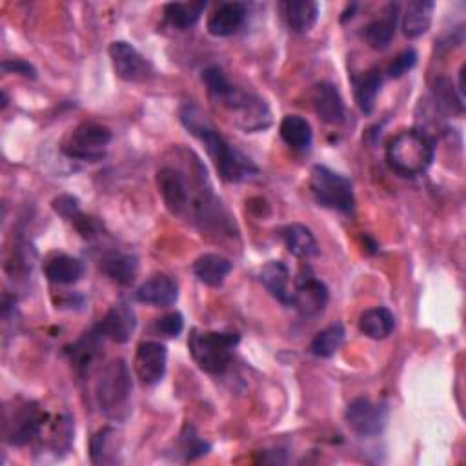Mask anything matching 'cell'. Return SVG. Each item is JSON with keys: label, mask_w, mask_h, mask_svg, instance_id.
Instances as JSON below:
<instances>
[{"label": "cell", "mask_w": 466, "mask_h": 466, "mask_svg": "<svg viewBox=\"0 0 466 466\" xmlns=\"http://www.w3.org/2000/svg\"><path fill=\"white\" fill-rule=\"evenodd\" d=\"M435 157V141L419 128L399 132L387 146V160L390 168L403 177L425 173Z\"/></svg>", "instance_id": "3957f363"}, {"label": "cell", "mask_w": 466, "mask_h": 466, "mask_svg": "<svg viewBox=\"0 0 466 466\" xmlns=\"http://www.w3.org/2000/svg\"><path fill=\"white\" fill-rule=\"evenodd\" d=\"M135 299L139 303L150 305V306H157V308H166L177 303L178 299V287L173 281L169 275H153L150 277L148 281H144L137 292H135Z\"/></svg>", "instance_id": "9a60e30c"}, {"label": "cell", "mask_w": 466, "mask_h": 466, "mask_svg": "<svg viewBox=\"0 0 466 466\" xmlns=\"http://www.w3.org/2000/svg\"><path fill=\"white\" fill-rule=\"evenodd\" d=\"M133 383L130 368L123 359H115L106 364L96 383V401L108 419L123 421L132 410Z\"/></svg>", "instance_id": "277c9868"}, {"label": "cell", "mask_w": 466, "mask_h": 466, "mask_svg": "<svg viewBox=\"0 0 466 466\" xmlns=\"http://www.w3.org/2000/svg\"><path fill=\"white\" fill-rule=\"evenodd\" d=\"M103 339L105 337L96 328V330L84 334L77 343H73L71 346L66 348V353L69 355L71 364L75 366L78 374H87L93 362L97 361V357L101 353Z\"/></svg>", "instance_id": "44dd1931"}, {"label": "cell", "mask_w": 466, "mask_h": 466, "mask_svg": "<svg viewBox=\"0 0 466 466\" xmlns=\"http://www.w3.org/2000/svg\"><path fill=\"white\" fill-rule=\"evenodd\" d=\"M312 105L315 114L326 124H341L346 115V108L339 89L330 82L315 84L312 91Z\"/></svg>", "instance_id": "2e32d148"}, {"label": "cell", "mask_w": 466, "mask_h": 466, "mask_svg": "<svg viewBox=\"0 0 466 466\" xmlns=\"http://www.w3.org/2000/svg\"><path fill=\"white\" fill-rule=\"evenodd\" d=\"M114 135L110 128L97 123H82L77 126L62 144V151L69 159L97 162L106 155V148Z\"/></svg>", "instance_id": "ba28073f"}, {"label": "cell", "mask_w": 466, "mask_h": 466, "mask_svg": "<svg viewBox=\"0 0 466 466\" xmlns=\"http://www.w3.org/2000/svg\"><path fill=\"white\" fill-rule=\"evenodd\" d=\"M103 271L112 279V281L128 287L135 281L139 271V260L132 253L123 251H112L101 260Z\"/></svg>", "instance_id": "484cf974"}, {"label": "cell", "mask_w": 466, "mask_h": 466, "mask_svg": "<svg viewBox=\"0 0 466 466\" xmlns=\"http://www.w3.org/2000/svg\"><path fill=\"white\" fill-rule=\"evenodd\" d=\"M182 328H184V317L178 312H169V314L162 315L160 319H157V323H155L157 334L169 337V339L178 337Z\"/></svg>", "instance_id": "836d02e7"}, {"label": "cell", "mask_w": 466, "mask_h": 466, "mask_svg": "<svg viewBox=\"0 0 466 466\" xmlns=\"http://www.w3.org/2000/svg\"><path fill=\"white\" fill-rule=\"evenodd\" d=\"M180 123L205 144L206 153L215 164L223 180L237 184L250 180L259 173L253 160L237 150L224 135H221L196 105H184L180 108Z\"/></svg>", "instance_id": "6da1fadb"}, {"label": "cell", "mask_w": 466, "mask_h": 466, "mask_svg": "<svg viewBox=\"0 0 466 466\" xmlns=\"http://www.w3.org/2000/svg\"><path fill=\"white\" fill-rule=\"evenodd\" d=\"M281 8L288 28L296 33H308L319 19V5L312 0H288Z\"/></svg>", "instance_id": "603a6c76"}, {"label": "cell", "mask_w": 466, "mask_h": 466, "mask_svg": "<svg viewBox=\"0 0 466 466\" xmlns=\"http://www.w3.org/2000/svg\"><path fill=\"white\" fill-rule=\"evenodd\" d=\"M279 237L285 242L287 250L299 259H310L319 253L315 235L303 224H288L279 230Z\"/></svg>", "instance_id": "cb8c5ba5"}, {"label": "cell", "mask_w": 466, "mask_h": 466, "mask_svg": "<svg viewBox=\"0 0 466 466\" xmlns=\"http://www.w3.org/2000/svg\"><path fill=\"white\" fill-rule=\"evenodd\" d=\"M246 5L224 3L208 19V32L214 37H230L241 30L246 21Z\"/></svg>", "instance_id": "ac0fdd59"}, {"label": "cell", "mask_w": 466, "mask_h": 466, "mask_svg": "<svg viewBox=\"0 0 466 466\" xmlns=\"http://www.w3.org/2000/svg\"><path fill=\"white\" fill-rule=\"evenodd\" d=\"M206 6L203 0L201 3H169L164 6V17L168 24L177 30H190L199 23Z\"/></svg>", "instance_id": "4dcf8cb0"}, {"label": "cell", "mask_w": 466, "mask_h": 466, "mask_svg": "<svg viewBox=\"0 0 466 466\" xmlns=\"http://www.w3.org/2000/svg\"><path fill=\"white\" fill-rule=\"evenodd\" d=\"M310 192L315 203L323 208L350 214L355 206L353 186L350 178L321 164L314 166L312 169Z\"/></svg>", "instance_id": "52a82bcc"}, {"label": "cell", "mask_w": 466, "mask_h": 466, "mask_svg": "<svg viewBox=\"0 0 466 466\" xmlns=\"http://www.w3.org/2000/svg\"><path fill=\"white\" fill-rule=\"evenodd\" d=\"M260 283L279 303L290 306L294 290H290V270L285 262L271 260L264 264L260 270Z\"/></svg>", "instance_id": "d6986e66"}, {"label": "cell", "mask_w": 466, "mask_h": 466, "mask_svg": "<svg viewBox=\"0 0 466 466\" xmlns=\"http://www.w3.org/2000/svg\"><path fill=\"white\" fill-rule=\"evenodd\" d=\"M239 334L224 332H208V330H192L188 339L190 353L196 364L206 371V374H224L232 364L235 346L239 344Z\"/></svg>", "instance_id": "5b68a950"}, {"label": "cell", "mask_w": 466, "mask_h": 466, "mask_svg": "<svg viewBox=\"0 0 466 466\" xmlns=\"http://www.w3.org/2000/svg\"><path fill=\"white\" fill-rule=\"evenodd\" d=\"M192 270L201 283L217 288L226 281V277L233 270V264L219 253H205L196 259Z\"/></svg>", "instance_id": "7402d4cb"}, {"label": "cell", "mask_w": 466, "mask_h": 466, "mask_svg": "<svg viewBox=\"0 0 466 466\" xmlns=\"http://www.w3.org/2000/svg\"><path fill=\"white\" fill-rule=\"evenodd\" d=\"M434 10H435V5L430 3V0H416V3H408L403 15L405 37L408 39L423 37L432 26Z\"/></svg>", "instance_id": "d4e9b609"}, {"label": "cell", "mask_w": 466, "mask_h": 466, "mask_svg": "<svg viewBox=\"0 0 466 466\" xmlns=\"http://www.w3.org/2000/svg\"><path fill=\"white\" fill-rule=\"evenodd\" d=\"M119 434L117 430L106 426L91 437L89 455L93 464H115L119 461Z\"/></svg>", "instance_id": "f546056e"}, {"label": "cell", "mask_w": 466, "mask_h": 466, "mask_svg": "<svg viewBox=\"0 0 466 466\" xmlns=\"http://www.w3.org/2000/svg\"><path fill=\"white\" fill-rule=\"evenodd\" d=\"M180 446H182V453L186 459L203 457L212 450V446L206 441H203L201 437L196 435L194 428L184 430V434L180 435Z\"/></svg>", "instance_id": "d6a6232c"}, {"label": "cell", "mask_w": 466, "mask_h": 466, "mask_svg": "<svg viewBox=\"0 0 466 466\" xmlns=\"http://www.w3.org/2000/svg\"><path fill=\"white\" fill-rule=\"evenodd\" d=\"M157 186L166 208L173 215L184 217L186 212H188L190 197H192V186L186 173L180 171L178 168L164 166L157 173Z\"/></svg>", "instance_id": "8fae6325"}, {"label": "cell", "mask_w": 466, "mask_h": 466, "mask_svg": "<svg viewBox=\"0 0 466 466\" xmlns=\"http://www.w3.org/2000/svg\"><path fill=\"white\" fill-rule=\"evenodd\" d=\"M50 416L35 401L14 399L5 408V437L12 446H26L41 439Z\"/></svg>", "instance_id": "8992f818"}, {"label": "cell", "mask_w": 466, "mask_h": 466, "mask_svg": "<svg viewBox=\"0 0 466 466\" xmlns=\"http://www.w3.org/2000/svg\"><path fill=\"white\" fill-rule=\"evenodd\" d=\"M135 328H137L135 312L124 303L114 305L106 312V315L101 319V323L97 324V332L105 339H110V341L119 343V344L128 343L132 339Z\"/></svg>", "instance_id": "5bb4252c"}, {"label": "cell", "mask_w": 466, "mask_h": 466, "mask_svg": "<svg viewBox=\"0 0 466 466\" xmlns=\"http://www.w3.org/2000/svg\"><path fill=\"white\" fill-rule=\"evenodd\" d=\"M381 86H383V73L379 68L368 69L359 80H355V103L364 115H370L374 112Z\"/></svg>", "instance_id": "f1b7e54d"}, {"label": "cell", "mask_w": 466, "mask_h": 466, "mask_svg": "<svg viewBox=\"0 0 466 466\" xmlns=\"http://www.w3.org/2000/svg\"><path fill=\"white\" fill-rule=\"evenodd\" d=\"M417 64V53L414 50H405L403 53H399L394 62L388 66L387 73L390 78H401L405 77L414 66Z\"/></svg>", "instance_id": "e575fe53"}, {"label": "cell", "mask_w": 466, "mask_h": 466, "mask_svg": "<svg viewBox=\"0 0 466 466\" xmlns=\"http://www.w3.org/2000/svg\"><path fill=\"white\" fill-rule=\"evenodd\" d=\"M279 133H281L285 144L296 151H308L314 141L312 126L301 115H287L279 126Z\"/></svg>", "instance_id": "83f0119b"}, {"label": "cell", "mask_w": 466, "mask_h": 466, "mask_svg": "<svg viewBox=\"0 0 466 466\" xmlns=\"http://www.w3.org/2000/svg\"><path fill=\"white\" fill-rule=\"evenodd\" d=\"M344 326L341 323H334L330 326H326L324 330H321L312 344H310V352L315 355V357H332L339 352V348L343 346L344 343Z\"/></svg>", "instance_id": "1f68e13d"}, {"label": "cell", "mask_w": 466, "mask_h": 466, "mask_svg": "<svg viewBox=\"0 0 466 466\" xmlns=\"http://www.w3.org/2000/svg\"><path fill=\"white\" fill-rule=\"evenodd\" d=\"M110 59L117 77L126 82H142L153 75V66L144 59L135 46L124 41H115L110 46Z\"/></svg>", "instance_id": "7c38bea8"}, {"label": "cell", "mask_w": 466, "mask_h": 466, "mask_svg": "<svg viewBox=\"0 0 466 466\" xmlns=\"http://www.w3.org/2000/svg\"><path fill=\"white\" fill-rule=\"evenodd\" d=\"M166 362H168V350L162 343L144 341L137 346L133 368L137 378L146 387H153L162 381L166 374Z\"/></svg>", "instance_id": "4fadbf2b"}, {"label": "cell", "mask_w": 466, "mask_h": 466, "mask_svg": "<svg viewBox=\"0 0 466 466\" xmlns=\"http://www.w3.org/2000/svg\"><path fill=\"white\" fill-rule=\"evenodd\" d=\"M397 23H399V5H388L383 17L371 21L364 28L366 44L371 50H378V51L387 50L396 37Z\"/></svg>", "instance_id": "e0dca14e"}, {"label": "cell", "mask_w": 466, "mask_h": 466, "mask_svg": "<svg viewBox=\"0 0 466 466\" xmlns=\"http://www.w3.org/2000/svg\"><path fill=\"white\" fill-rule=\"evenodd\" d=\"M203 82L208 87L212 101L221 105L241 130L255 133L270 128L271 114L268 105L260 97L230 84L219 66H208L203 71Z\"/></svg>", "instance_id": "7a4b0ae2"}, {"label": "cell", "mask_w": 466, "mask_h": 466, "mask_svg": "<svg viewBox=\"0 0 466 466\" xmlns=\"http://www.w3.org/2000/svg\"><path fill=\"white\" fill-rule=\"evenodd\" d=\"M55 214H59L60 217L68 219V221H75L82 212H80V205L78 199L73 196H59L57 199H53L51 203Z\"/></svg>", "instance_id": "d590c367"}, {"label": "cell", "mask_w": 466, "mask_h": 466, "mask_svg": "<svg viewBox=\"0 0 466 466\" xmlns=\"http://www.w3.org/2000/svg\"><path fill=\"white\" fill-rule=\"evenodd\" d=\"M328 297L330 294L326 285L319 281L312 268H303L292 292L290 306H294L305 317H315L326 308Z\"/></svg>", "instance_id": "30bf717a"}, {"label": "cell", "mask_w": 466, "mask_h": 466, "mask_svg": "<svg viewBox=\"0 0 466 466\" xmlns=\"http://www.w3.org/2000/svg\"><path fill=\"white\" fill-rule=\"evenodd\" d=\"M394 328H396V317L385 306L370 308L359 317V330L370 339H376V341L387 339L394 332Z\"/></svg>", "instance_id": "4316f807"}, {"label": "cell", "mask_w": 466, "mask_h": 466, "mask_svg": "<svg viewBox=\"0 0 466 466\" xmlns=\"http://www.w3.org/2000/svg\"><path fill=\"white\" fill-rule=\"evenodd\" d=\"M346 425L359 437L379 435L388 421V407L385 403H371L366 397L352 401L344 414Z\"/></svg>", "instance_id": "9c48e42d"}, {"label": "cell", "mask_w": 466, "mask_h": 466, "mask_svg": "<svg viewBox=\"0 0 466 466\" xmlns=\"http://www.w3.org/2000/svg\"><path fill=\"white\" fill-rule=\"evenodd\" d=\"M3 71H5V73H19V75L32 77V78H35V77H37L35 68H33L30 62L23 60V59L5 60V62H3Z\"/></svg>", "instance_id": "8d00e7d4"}, {"label": "cell", "mask_w": 466, "mask_h": 466, "mask_svg": "<svg viewBox=\"0 0 466 466\" xmlns=\"http://www.w3.org/2000/svg\"><path fill=\"white\" fill-rule=\"evenodd\" d=\"M44 275L53 285H75L84 275V262L66 253H55L44 262Z\"/></svg>", "instance_id": "ffe728a7"}]
</instances>
